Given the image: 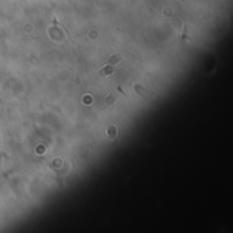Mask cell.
I'll use <instances>...</instances> for the list:
<instances>
[{
  "instance_id": "obj_1",
  "label": "cell",
  "mask_w": 233,
  "mask_h": 233,
  "mask_svg": "<svg viewBox=\"0 0 233 233\" xmlns=\"http://www.w3.org/2000/svg\"><path fill=\"white\" fill-rule=\"evenodd\" d=\"M134 90L137 91L138 94L142 97V98H149V96H150V93L147 91L146 89H143L141 85H135V86H134Z\"/></svg>"
},
{
  "instance_id": "obj_2",
  "label": "cell",
  "mask_w": 233,
  "mask_h": 233,
  "mask_svg": "<svg viewBox=\"0 0 233 233\" xmlns=\"http://www.w3.org/2000/svg\"><path fill=\"white\" fill-rule=\"evenodd\" d=\"M112 72H113V68H112V67H106V68H104V70H101V71H100V74L102 76H108Z\"/></svg>"
}]
</instances>
